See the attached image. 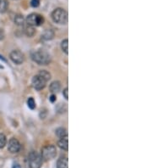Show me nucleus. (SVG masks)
<instances>
[{"mask_svg": "<svg viewBox=\"0 0 152 168\" xmlns=\"http://www.w3.org/2000/svg\"><path fill=\"white\" fill-rule=\"evenodd\" d=\"M7 139L5 135L3 133H0V149L3 148L6 145Z\"/></svg>", "mask_w": 152, "mask_h": 168, "instance_id": "6ab92c4d", "label": "nucleus"}, {"mask_svg": "<svg viewBox=\"0 0 152 168\" xmlns=\"http://www.w3.org/2000/svg\"><path fill=\"white\" fill-rule=\"evenodd\" d=\"M38 75L40 76V77H42L43 79H44L45 81H49L51 79V74L49 73L48 72H47V71H45V70H42V71H41V72H39Z\"/></svg>", "mask_w": 152, "mask_h": 168, "instance_id": "dca6fc26", "label": "nucleus"}, {"mask_svg": "<svg viewBox=\"0 0 152 168\" xmlns=\"http://www.w3.org/2000/svg\"><path fill=\"white\" fill-rule=\"evenodd\" d=\"M15 23L16 25H18V26H23V24H24V17L21 15H15Z\"/></svg>", "mask_w": 152, "mask_h": 168, "instance_id": "a211bd4d", "label": "nucleus"}, {"mask_svg": "<svg viewBox=\"0 0 152 168\" xmlns=\"http://www.w3.org/2000/svg\"><path fill=\"white\" fill-rule=\"evenodd\" d=\"M46 83H47V81H45L44 79L39 75L35 76L32 78V86L36 90L43 89L46 87Z\"/></svg>", "mask_w": 152, "mask_h": 168, "instance_id": "0eeeda50", "label": "nucleus"}, {"mask_svg": "<svg viewBox=\"0 0 152 168\" xmlns=\"http://www.w3.org/2000/svg\"><path fill=\"white\" fill-rule=\"evenodd\" d=\"M50 100H51V102H54V101L56 100V96H55L54 94H53V95L50 97Z\"/></svg>", "mask_w": 152, "mask_h": 168, "instance_id": "5701e85b", "label": "nucleus"}, {"mask_svg": "<svg viewBox=\"0 0 152 168\" xmlns=\"http://www.w3.org/2000/svg\"><path fill=\"white\" fill-rule=\"evenodd\" d=\"M61 48L66 54H69V40L68 39H64L61 42Z\"/></svg>", "mask_w": 152, "mask_h": 168, "instance_id": "2eb2a0df", "label": "nucleus"}, {"mask_svg": "<svg viewBox=\"0 0 152 168\" xmlns=\"http://www.w3.org/2000/svg\"><path fill=\"white\" fill-rule=\"evenodd\" d=\"M8 2L6 0H0V12H5L8 9Z\"/></svg>", "mask_w": 152, "mask_h": 168, "instance_id": "f3484780", "label": "nucleus"}, {"mask_svg": "<svg viewBox=\"0 0 152 168\" xmlns=\"http://www.w3.org/2000/svg\"><path fill=\"white\" fill-rule=\"evenodd\" d=\"M57 168H69V161L66 156L61 157L57 162Z\"/></svg>", "mask_w": 152, "mask_h": 168, "instance_id": "9d476101", "label": "nucleus"}, {"mask_svg": "<svg viewBox=\"0 0 152 168\" xmlns=\"http://www.w3.org/2000/svg\"><path fill=\"white\" fill-rule=\"evenodd\" d=\"M21 144H20V142H19L16 138H10V140L9 141V144H8V150H9L10 153H18L19 151L21 150Z\"/></svg>", "mask_w": 152, "mask_h": 168, "instance_id": "6e6552de", "label": "nucleus"}, {"mask_svg": "<svg viewBox=\"0 0 152 168\" xmlns=\"http://www.w3.org/2000/svg\"><path fill=\"white\" fill-rule=\"evenodd\" d=\"M56 135L58 137V138H63V137H65V136H68V132H67V130L63 127H59L56 130Z\"/></svg>", "mask_w": 152, "mask_h": 168, "instance_id": "4468645a", "label": "nucleus"}, {"mask_svg": "<svg viewBox=\"0 0 152 168\" xmlns=\"http://www.w3.org/2000/svg\"><path fill=\"white\" fill-rule=\"evenodd\" d=\"M28 161H29L30 168H41L42 164V156L39 155L37 152L32 151L29 154Z\"/></svg>", "mask_w": 152, "mask_h": 168, "instance_id": "20e7f679", "label": "nucleus"}, {"mask_svg": "<svg viewBox=\"0 0 152 168\" xmlns=\"http://www.w3.org/2000/svg\"><path fill=\"white\" fill-rule=\"evenodd\" d=\"M0 60H4V61H6V60H5V59H3V56H1V55H0Z\"/></svg>", "mask_w": 152, "mask_h": 168, "instance_id": "393cba45", "label": "nucleus"}, {"mask_svg": "<svg viewBox=\"0 0 152 168\" xmlns=\"http://www.w3.org/2000/svg\"><path fill=\"white\" fill-rule=\"evenodd\" d=\"M30 4L34 8H36V7H38L40 5V0H31Z\"/></svg>", "mask_w": 152, "mask_h": 168, "instance_id": "412c9836", "label": "nucleus"}, {"mask_svg": "<svg viewBox=\"0 0 152 168\" xmlns=\"http://www.w3.org/2000/svg\"><path fill=\"white\" fill-rule=\"evenodd\" d=\"M27 105L28 107L31 110H34L35 107H36V103H35V100L33 98H29L28 100H27Z\"/></svg>", "mask_w": 152, "mask_h": 168, "instance_id": "aec40b11", "label": "nucleus"}, {"mask_svg": "<svg viewBox=\"0 0 152 168\" xmlns=\"http://www.w3.org/2000/svg\"><path fill=\"white\" fill-rule=\"evenodd\" d=\"M52 19L58 24L65 25L68 22V13L61 8L54 9L52 13Z\"/></svg>", "mask_w": 152, "mask_h": 168, "instance_id": "f03ea898", "label": "nucleus"}, {"mask_svg": "<svg viewBox=\"0 0 152 168\" xmlns=\"http://www.w3.org/2000/svg\"><path fill=\"white\" fill-rule=\"evenodd\" d=\"M54 37V32L53 30H46L44 32L42 33V38L43 40H46V41H48V40H52V39Z\"/></svg>", "mask_w": 152, "mask_h": 168, "instance_id": "9b49d317", "label": "nucleus"}, {"mask_svg": "<svg viewBox=\"0 0 152 168\" xmlns=\"http://www.w3.org/2000/svg\"><path fill=\"white\" fill-rule=\"evenodd\" d=\"M50 90L52 93H57L58 91L60 90V87H61V85H60V82L58 81H55L53 82H52L50 85Z\"/></svg>", "mask_w": 152, "mask_h": 168, "instance_id": "f8f14e48", "label": "nucleus"}, {"mask_svg": "<svg viewBox=\"0 0 152 168\" xmlns=\"http://www.w3.org/2000/svg\"><path fill=\"white\" fill-rule=\"evenodd\" d=\"M58 145L60 149H62L63 150H69V139H68V136L63 137V138H60V139L58 142Z\"/></svg>", "mask_w": 152, "mask_h": 168, "instance_id": "1a4fd4ad", "label": "nucleus"}, {"mask_svg": "<svg viewBox=\"0 0 152 168\" xmlns=\"http://www.w3.org/2000/svg\"><path fill=\"white\" fill-rule=\"evenodd\" d=\"M42 158L45 161H50V160L54 159L57 156V149L56 147L51 144V145H47L42 149Z\"/></svg>", "mask_w": 152, "mask_h": 168, "instance_id": "7ed1b4c3", "label": "nucleus"}, {"mask_svg": "<svg viewBox=\"0 0 152 168\" xmlns=\"http://www.w3.org/2000/svg\"><path fill=\"white\" fill-rule=\"evenodd\" d=\"M31 59L38 65H48L51 61L50 55L45 51H34L31 53Z\"/></svg>", "mask_w": 152, "mask_h": 168, "instance_id": "f257e3e1", "label": "nucleus"}, {"mask_svg": "<svg viewBox=\"0 0 152 168\" xmlns=\"http://www.w3.org/2000/svg\"><path fill=\"white\" fill-rule=\"evenodd\" d=\"M43 21H44L43 17L38 14H30L27 16L26 18L27 25L31 26V27L41 26L42 24H43Z\"/></svg>", "mask_w": 152, "mask_h": 168, "instance_id": "39448f33", "label": "nucleus"}, {"mask_svg": "<svg viewBox=\"0 0 152 168\" xmlns=\"http://www.w3.org/2000/svg\"><path fill=\"white\" fill-rule=\"evenodd\" d=\"M9 57H10V60L16 65H21L24 62V54L20 50H13L9 54Z\"/></svg>", "mask_w": 152, "mask_h": 168, "instance_id": "423d86ee", "label": "nucleus"}, {"mask_svg": "<svg viewBox=\"0 0 152 168\" xmlns=\"http://www.w3.org/2000/svg\"><path fill=\"white\" fill-rule=\"evenodd\" d=\"M12 168H21V166L19 164H15V165L13 166Z\"/></svg>", "mask_w": 152, "mask_h": 168, "instance_id": "b1692460", "label": "nucleus"}, {"mask_svg": "<svg viewBox=\"0 0 152 168\" xmlns=\"http://www.w3.org/2000/svg\"><path fill=\"white\" fill-rule=\"evenodd\" d=\"M63 94L65 99H69V89H68V87H66L65 89L63 91Z\"/></svg>", "mask_w": 152, "mask_h": 168, "instance_id": "4be33fe9", "label": "nucleus"}, {"mask_svg": "<svg viewBox=\"0 0 152 168\" xmlns=\"http://www.w3.org/2000/svg\"><path fill=\"white\" fill-rule=\"evenodd\" d=\"M25 32L26 34V36L30 37H33L35 35V33H36V30H35V28L34 27H31V26H27L25 28Z\"/></svg>", "mask_w": 152, "mask_h": 168, "instance_id": "ddd939ff", "label": "nucleus"}]
</instances>
